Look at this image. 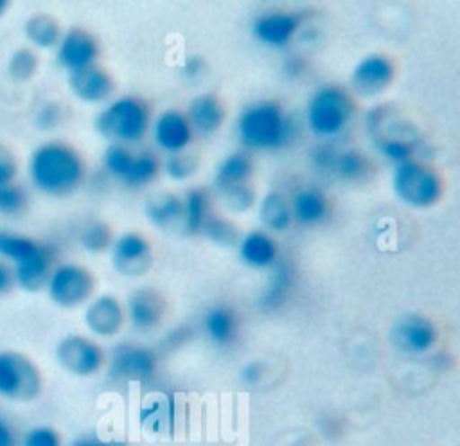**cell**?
<instances>
[{
	"label": "cell",
	"instance_id": "1",
	"mask_svg": "<svg viewBox=\"0 0 460 446\" xmlns=\"http://www.w3.org/2000/svg\"><path fill=\"white\" fill-rule=\"evenodd\" d=\"M27 174L36 191L63 198L79 189L86 165L75 147L61 140H47L36 146L27 160Z\"/></svg>",
	"mask_w": 460,
	"mask_h": 446
},
{
	"label": "cell",
	"instance_id": "2",
	"mask_svg": "<svg viewBox=\"0 0 460 446\" xmlns=\"http://www.w3.org/2000/svg\"><path fill=\"white\" fill-rule=\"evenodd\" d=\"M235 133L246 151H279L295 140L298 122L277 101L261 99L239 112Z\"/></svg>",
	"mask_w": 460,
	"mask_h": 446
},
{
	"label": "cell",
	"instance_id": "3",
	"mask_svg": "<svg viewBox=\"0 0 460 446\" xmlns=\"http://www.w3.org/2000/svg\"><path fill=\"white\" fill-rule=\"evenodd\" d=\"M0 259L11 264L14 284L29 293L43 290L54 268L50 245L5 228H0Z\"/></svg>",
	"mask_w": 460,
	"mask_h": 446
},
{
	"label": "cell",
	"instance_id": "4",
	"mask_svg": "<svg viewBox=\"0 0 460 446\" xmlns=\"http://www.w3.org/2000/svg\"><path fill=\"white\" fill-rule=\"evenodd\" d=\"M151 126V112L144 99L137 95H120L110 99L95 115V131L110 144L135 146Z\"/></svg>",
	"mask_w": 460,
	"mask_h": 446
},
{
	"label": "cell",
	"instance_id": "5",
	"mask_svg": "<svg viewBox=\"0 0 460 446\" xmlns=\"http://www.w3.org/2000/svg\"><path fill=\"white\" fill-rule=\"evenodd\" d=\"M354 99L340 85H320L305 106V124L309 131L325 142L341 137L354 119Z\"/></svg>",
	"mask_w": 460,
	"mask_h": 446
},
{
	"label": "cell",
	"instance_id": "6",
	"mask_svg": "<svg viewBox=\"0 0 460 446\" xmlns=\"http://www.w3.org/2000/svg\"><path fill=\"white\" fill-rule=\"evenodd\" d=\"M392 189L397 200L404 205L411 209H428L440 200L442 180L431 165L419 158H411L394 165Z\"/></svg>",
	"mask_w": 460,
	"mask_h": 446
},
{
	"label": "cell",
	"instance_id": "7",
	"mask_svg": "<svg viewBox=\"0 0 460 446\" xmlns=\"http://www.w3.org/2000/svg\"><path fill=\"white\" fill-rule=\"evenodd\" d=\"M252 173L253 164L246 151L228 153L217 164L214 171V189L228 209L243 212L255 203V191L250 183Z\"/></svg>",
	"mask_w": 460,
	"mask_h": 446
},
{
	"label": "cell",
	"instance_id": "8",
	"mask_svg": "<svg viewBox=\"0 0 460 446\" xmlns=\"http://www.w3.org/2000/svg\"><path fill=\"white\" fill-rule=\"evenodd\" d=\"M43 388L38 365L18 351H0V397L14 403L34 401Z\"/></svg>",
	"mask_w": 460,
	"mask_h": 446
},
{
	"label": "cell",
	"instance_id": "9",
	"mask_svg": "<svg viewBox=\"0 0 460 446\" xmlns=\"http://www.w3.org/2000/svg\"><path fill=\"white\" fill-rule=\"evenodd\" d=\"M93 273L79 263L54 264L45 282L49 299L63 309H74L86 304L93 297Z\"/></svg>",
	"mask_w": 460,
	"mask_h": 446
},
{
	"label": "cell",
	"instance_id": "10",
	"mask_svg": "<svg viewBox=\"0 0 460 446\" xmlns=\"http://www.w3.org/2000/svg\"><path fill=\"white\" fill-rule=\"evenodd\" d=\"M156 369V352L147 345L122 342L108 356V378L117 383H149Z\"/></svg>",
	"mask_w": 460,
	"mask_h": 446
},
{
	"label": "cell",
	"instance_id": "11",
	"mask_svg": "<svg viewBox=\"0 0 460 446\" xmlns=\"http://www.w3.org/2000/svg\"><path fill=\"white\" fill-rule=\"evenodd\" d=\"M305 16L295 9L261 11L250 25L255 41L270 49H286L304 29Z\"/></svg>",
	"mask_w": 460,
	"mask_h": 446
},
{
	"label": "cell",
	"instance_id": "12",
	"mask_svg": "<svg viewBox=\"0 0 460 446\" xmlns=\"http://www.w3.org/2000/svg\"><path fill=\"white\" fill-rule=\"evenodd\" d=\"M56 360L70 374L75 376H93L97 374L104 361L106 354L102 347L84 334H66L56 345Z\"/></svg>",
	"mask_w": 460,
	"mask_h": 446
},
{
	"label": "cell",
	"instance_id": "13",
	"mask_svg": "<svg viewBox=\"0 0 460 446\" xmlns=\"http://www.w3.org/2000/svg\"><path fill=\"white\" fill-rule=\"evenodd\" d=\"M437 336L435 324L420 313L401 315L390 329L392 345L397 351L413 356L429 352L437 343Z\"/></svg>",
	"mask_w": 460,
	"mask_h": 446
},
{
	"label": "cell",
	"instance_id": "14",
	"mask_svg": "<svg viewBox=\"0 0 460 446\" xmlns=\"http://www.w3.org/2000/svg\"><path fill=\"white\" fill-rule=\"evenodd\" d=\"M149 133L155 146L165 155L187 151L194 138L192 128L185 113L178 108H167L160 112L155 119H151Z\"/></svg>",
	"mask_w": 460,
	"mask_h": 446
},
{
	"label": "cell",
	"instance_id": "15",
	"mask_svg": "<svg viewBox=\"0 0 460 446\" xmlns=\"http://www.w3.org/2000/svg\"><path fill=\"white\" fill-rule=\"evenodd\" d=\"M110 259L119 273L128 277L142 275L151 264V245L140 232H122L113 237L110 246Z\"/></svg>",
	"mask_w": 460,
	"mask_h": 446
},
{
	"label": "cell",
	"instance_id": "16",
	"mask_svg": "<svg viewBox=\"0 0 460 446\" xmlns=\"http://www.w3.org/2000/svg\"><path fill=\"white\" fill-rule=\"evenodd\" d=\"M54 50L58 65L68 74L95 65L99 58L97 40L93 34L81 27H70L63 31L61 40Z\"/></svg>",
	"mask_w": 460,
	"mask_h": 446
},
{
	"label": "cell",
	"instance_id": "17",
	"mask_svg": "<svg viewBox=\"0 0 460 446\" xmlns=\"http://www.w3.org/2000/svg\"><path fill=\"white\" fill-rule=\"evenodd\" d=\"M394 79L392 61L377 52L361 58L350 74V85L361 97H374L385 92Z\"/></svg>",
	"mask_w": 460,
	"mask_h": 446
},
{
	"label": "cell",
	"instance_id": "18",
	"mask_svg": "<svg viewBox=\"0 0 460 446\" xmlns=\"http://www.w3.org/2000/svg\"><path fill=\"white\" fill-rule=\"evenodd\" d=\"M83 320L92 334L101 338H111L124 326V306L115 295H95L86 302Z\"/></svg>",
	"mask_w": 460,
	"mask_h": 446
},
{
	"label": "cell",
	"instance_id": "19",
	"mask_svg": "<svg viewBox=\"0 0 460 446\" xmlns=\"http://www.w3.org/2000/svg\"><path fill=\"white\" fill-rule=\"evenodd\" d=\"M165 304L160 293L153 288H137L128 295L124 315L135 331H153L164 318Z\"/></svg>",
	"mask_w": 460,
	"mask_h": 446
},
{
	"label": "cell",
	"instance_id": "20",
	"mask_svg": "<svg viewBox=\"0 0 460 446\" xmlns=\"http://www.w3.org/2000/svg\"><path fill=\"white\" fill-rule=\"evenodd\" d=\"M113 88H115V83L111 76L97 63L68 74V90L75 99L88 104H99V103L110 101Z\"/></svg>",
	"mask_w": 460,
	"mask_h": 446
},
{
	"label": "cell",
	"instance_id": "21",
	"mask_svg": "<svg viewBox=\"0 0 460 446\" xmlns=\"http://www.w3.org/2000/svg\"><path fill=\"white\" fill-rule=\"evenodd\" d=\"M235 246L241 263L252 270H270L280 259L279 243L262 228L248 230L239 237Z\"/></svg>",
	"mask_w": 460,
	"mask_h": 446
},
{
	"label": "cell",
	"instance_id": "22",
	"mask_svg": "<svg viewBox=\"0 0 460 446\" xmlns=\"http://www.w3.org/2000/svg\"><path fill=\"white\" fill-rule=\"evenodd\" d=\"M295 288V266L291 261L280 257L271 268L266 284L257 299V306L264 313L280 309L291 297Z\"/></svg>",
	"mask_w": 460,
	"mask_h": 446
},
{
	"label": "cell",
	"instance_id": "23",
	"mask_svg": "<svg viewBox=\"0 0 460 446\" xmlns=\"http://www.w3.org/2000/svg\"><path fill=\"white\" fill-rule=\"evenodd\" d=\"M289 209L293 221L300 227L322 225L331 216V203L325 192L313 185L298 187L289 196Z\"/></svg>",
	"mask_w": 460,
	"mask_h": 446
},
{
	"label": "cell",
	"instance_id": "24",
	"mask_svg": "<svg viewBox=\"0 0 460 446\" xmlns=\"http://www.w3.org/2000/svg\"><path fill=\"white\" fill-rule=\"evenodd\" d=\"M183 113L192 128V133L199 137L214 135L223 126L226 117L221 99L208 92L194 95Z\"/></svg>",
	"mask_w": 460,
	"mask_h": 446
},
{
	"label": "cell",
	"instance_id": "25",
	"mask_svg": "<svg viewBox=\"0 0 460 446\" xmlns=\"http://www.w3.org/2000/svg\"><path fill=\"white\" fill-rule=\"evenodd\" d=\"M201 329L212 345L228 347L237 338L239 317L232 306L217 302L205 309L201 318Z\"/></svg>",
	"mask_w": 460,
	"mask_h": 446
},
{
	"label": "cell",
	"instance_id": "26",
	"mask_svg": "<svg viewBox=\"0 0 460 446\" xmlns=\"http://www.w3.org/2000/svg\"><path fill=\"white\" fill-rule=\"evenodd\" d=\"M63 34L59 22L47 13H34L23 23V36L32 50L56 49Z\"/></svg>",
	"mask_w": 460,
	"mask_h": 446
},
{
	"label": "cell",
	"instance_id": "27",
	"mask_svg": "<svg viewBox=\"0 0 460 446\" xmlns=\"http://www.w3.org/2000/svg\"><path fill=\"white\" fill-rule=\"evenodd\" d=\"M181 196L174 192L151 194L144 203V212L149 223L156 228H172L181 225Z\"/></svg>",
	"mask_w": 460,
	"mask_h": 446
},
{
	"label": "cell",
	"instance_id": "28",
	"mask_svg": "<svg viewBox=\"0 0 460 446\" xmlns=\"http://www.w3.org/2000/svg\"><path fill=\"white\" fill-rule=\"evenodd\" d=\"M183 210H181V230L183 234L196 236L201 234V228L207 218L212 214V201L210 194L203 187L189 189L183 198Z\"/></svg>",
	"mask_w": 460,
	"mask_h": 446
},
{
	"label": "cell",
	"instance_id": "29",
	"mask_svg": "<svg viewBox=\"0 0 460 446\" xmlns=\"http://www.w3.org/2000/svg\"><path fill=\"white\" fill-rule=\"evenodd\" d=\"M259 221L270 234L288 230L293 223L289 198L279 191L266 192L259 201Z\"/></svg>",
	"mask_w": 460,
	"mask_h": 446
},
{
	"label": "cell",
	"instance_id": "30",
	"mask_svg": "<svg viewBox=\"0 0 460 446\" xmlns=\"http://www.w3.org/2000/svg\"><path fill=\"white\" fill-rule=\"evenodd\" d=\"M160 169H162V164L155 151H151V149L135 151L131 169L122 183L129 189H140V187L151 183L158 176Z\"/></svg>",
	"mask_w": 460,
	"mask_h": 446
},
{
	"label": "cell",
	"instance_id": "31",
	"mask_svg": "<svg viewBox=\"0 0 460 446\" xmlns=\"http://www.w3.org/2000/svg\"><path fill=\"white\" fill-rule=\"evenodd\" d=\"M370 171V164L368 158L358 151V149H341L338 151V158H336V165H334V176H338L343 182L354 183V182H361L367 178Z\"/></svg>",
	"mask_w": 460,
	"mask_h": 446
},
{
	"label": "cell",
	"instance_id": "32",
	"mask_svg": "<svg viewBox=\"0 0 460 446\" xmlns=\"http://www.w3.org/2000/svg\"><path fill=\"white\" fill-rule=\"evenodd\" d=\"M77 241L84 252L95 255L110 250L113 243V232L108 223L101 219H92L79 230Z\"/></svg>",
	"mask_w": 460,
	"mask_h": 446
},
{
	"label": "cell",
	"instance_id": "33",
	"mask_svg": "<svg viewBox=\"0 0 460 446\" xmlns=\"http://www.w3.org/2000/svg\"><path fill=\"white\" fill-rule=\"evenodd\" d=\"M38 54L31 47H18L7 59V76L14 83H27L38 72Z\"/></svg>",
	"mask_w": 460,
	"mask_h": 446
},
{
	"label": "cell",
	"instance_id": "34",
	"mask_svg": "<svg viewBox=\"0 0 460 446\" xmlns=\"http://www.w3.org/2000/svg\"><path fill=\"white\" fill-rule=\"evenodd\" d=\"M174 419V399L171 396H162L158 399H151L140 410V421L153 432H160L167 428Z\"/></svg>",
	"mask_w": 460,
	"mask_h": 446
},
{
	"label": "cell",
	"instance_id": "35",
	"mask_svg": "<svg viewBox=\"0 0 460 446\" xmlns=\"http://www.w3.org/2000/svg\"><path fill=\"white\" fill-rule=\"evenodd\" d=\"M133 158H135L133 147L122 146V144H108L102 153V167L106 174H110L119 182H124V178L131 169Z\"/></svg>",
	"mask_w": 460,
	"mask_h": 446
},
{
	"label": "cell",
	"instance_id": "36",
	"mask_svg": "<svg viewBox=\"0 0 460 446\" xmlns=\"http://www.w3.org/2000/svg\"><path fill=\"white\" fill-rule=\"evenodd\" d=\"M201 236H205L207 239H210L212 243H216L219 246H234V245H237V241L241 237L237 227L230 219H226L219 214H214V212L207 218V221L201 228Z\"/></svg>",
	"mask_w": 460,
	"mask_h": 446
},
{
	"label": "cell",
	"instance_id": "37",
	"mask_svg": "<svg viewBox=\"0 0 460 446\" xmlns=\"http://www.w3.org/2000/svg\"><path fill=\"white\" fill-rule=\"evenodd\" d=\"M198 167V160L192 153L189 151H181V153H174V155H167L164 160L162 169L165 171V174L174 180V182H185L189 180L194 171Z\"/></svg>",
	"mask_w": 460,
	"mask_h": 446
},
{
	"label": "cell",
	"instance_id": "38",
	"mask_svg": "<svg viewBox=\"0 0 460 446\" xmlns=\"http://www.w3.org/2000/svg\"><path fill=\"white\" fill-rule=\"evenodd\" d=\"M338 147L332 142L318 140L309 149V164L320 174H334V165L338 158Z\"/></svg>",
	"mask_w": 460,
	"mask_h": 446
},
{
	"label": "cell",
	"instance_id": "39",
	"mask_svg": "<svg viewBox=\"0 0 460 446\" xmlns=\"http://www.w3.org/2000/svg\"><path fill=\"white\" fill-rule=\"evenodd\" d=\"M27 205V192L18 183L0 185V216H16Z\"/></svg>",
	"mask_w": 460,
	"mask_h": 446
},
{
	"label": "cell",
	"instance_id": "40",
	"mask_svg": "<svg viewBox=\"0 0 460 446\" xmlns=\"http://www.w3.org/2000/svg\"><path fill=\"white\" fill-rule=\"evenodd\" d=\"M22 446H61V435L52 426L38 424L25 432Z\"/></svg>",
	"mask_w": 460,
	"mask_h": 446
},
{
	"label": "cell",
	"instance_id": "41",
	"mask_svg": "<svg viewBox=\"0 0 460 446\" xmlns=\"http://www.w3.org/2000/svg\"><path fill=\"white\" fill-rule=\"evenodd\" d=\"M61 120H63V106L54 101L43 103L34 115V126L43 131L58 128Z\"/></svg>",
	"mask_w": 460,
	"mask_h": 446
},
{
	"label": "cell",
	"instance_id": "42",
	"mask_svg": "<svg viewBox=\"0 0 460 446\" xmlns=\"http://www.w3.org/2000/svg\"><path fill=\"white\" fill-rule=\"evenodd\" d=\"M18 158L11 147L0 142V185L14 183L18 176Z\"/></svg>",
	"mask_w": 460,
	"mask_h": 446
},
{
	"label": "cell",
	"instance_id": "43",
	"mask_svg": "<svg viewBox=\"0 0 460 446\" xmlns=\"http://www.w3.org/2000/svg\"><path fill=\"white\" fill-rule=\"evenodd\" d=\"M305 70H307V63H305V59L302 56L289 54L282 61V76L286 79H291V81L300 79L305 74Z\"/></svg>",
	"mask_w": 460,
	"mask_h": 446
},
{
	"label": "cell",
	"instance_id": "44",
	"mask_svg": "<svg viewBox=\"0 0 460 446\" xmlns=\"http://www.w3.org/2000/svg\"><path fill=\"white\" fill-rule=\"evenodd\" d=\"M205 72V61L198 54H190L181 63V77L185 81H198Z\"/></svg>",
	"mask_w": 460,
	"mask_h": 446
},
{
	"label": "cell",
	"instance_id": "45",
	"mask_svg": "<svg viewBox=\"0 0 460 446\" xmlns=\"http://www.w3.org/2000/svg\"><path fill=\"white\" fill-rule=\"evenodd\" d=\"M264 374V367L261 361H248L241 367V381L244 385H257L262 379Z\"/></svg>",
	"mask_w": 460,
	"mask_h": 446
},
{
	"label": "cell",
	"instance_id": "46",
	"mask_svg": "<svg viewBox=\"0 0 460 446\" xmlns=\"http://www.w3.org/2000/svg\"><path fill=\"white\" fill-rule=\"evenodd\" d=\"M14 273L9 263L0 259V297L7 295L14 288Z\"/></svg>",
	"mask_w": 460,
	"mask_h": 446
},
{
	"label": "cell",
	"instance_id": "47",
	"mask_svg": "<svg viewBox=\"0 0 460 446\" xmlns=\"http://www.w3.org/2000/svg\"><path fill=\"white\" fill-rule=\"evenodd\" d=\"M0 446H18L16 433L4 417H0Z\"/></svg>",
	"mask_w": 460,
	"mask_h": 446
},
{
	"label": "cell",
	"instance_id": "48",
	"mask_svg": "<svg viewBox=\"0 0 460 446\" xmlns=\"http://www.w3.org/2000/svg\"><path fill=\"white\" fill-rule=\"evenodd\" d=\"M70 446H126V444L120 442V441H106V439H99V437L88 435V437L75 439Z\"/></svg>",
	"mask_w": 460,
	"mask_h": 446
},
{
	"label": "cell",
	"instance_id": "49",
	"mask_svg": "<svg viewBox=\"0 0 460 446\" xmlns=\"http://www.w3.org/2000/svg\"><path fill=\"white\" fill-rule=\"evenodd\" d=\"M9 7H11V4L7 0H0V20L9 13Z\"/></svg>",
	"mask_w": 460,
	"mask_h": 446
}]
</instances>
